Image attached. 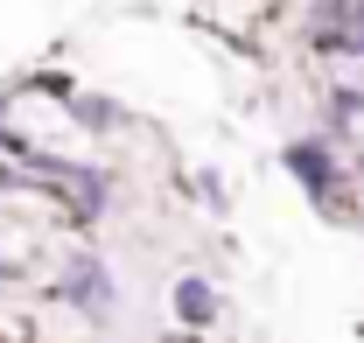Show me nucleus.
<instances>
[{
  "label": "nucleus",
  "instance_id": "f03ea898",
  "mask_svg": "<svg viewBox=\"0 0 364 343\" xmlns=\"http://www.w3.org/2000/svg\"><path fill=\"white\" fill-rule=\"evenodd\" d=\"M176 322L182 329H210V322H218V287H210L203 273H182L176 280Z\"/></svg>",
  "mask_w": 364,
  "mask_h": 343
},
{
  "label": "nucleus",
  "instance_id": "20e7f679",
  "mask_svg": "<svg viewBox=\"0 0 364 343\" xmlns=\"http://www.w3.org/2000/svg\"><path fill=\"white\" fill-rule=\"evenodd\" d=\"M0 280H21V266H14L7 253H0Z\"/></svg>",
  "mask_w": 364,
  "mask_h": 343
},
{
  "label": "nucleus",
  "instance_id": "f257e3e1",
  "mask_svg": "<svg viewBox=\"0 0 364 343\" xmlns=\"http://www.w3.org/2000/svg\"><path fill=\"white\" fill-rule=\"evenodd\" d=\"M287 169H294V182H301L329 217H350V189H343V169H336V147H329V140H294V147H287Z\"/></svg>",
  "mask_w": 364,
  "mask_h": 343
},
{
  "label": "nucleus",
  "instance_id": "7ed1b4c3",
  "mask_svg": "<svg viewBox=\"0 0 364 343\" xmlns=\"http://www.w3.org/2000/svg\"><path fill=\"white\" fill-rule=\"evenodd\" d=\"M358 112H364V91L358 85L329 91V127H358Z\"/></svg>",
  "mask_w": 364,
  "mask_h": 343
}]
</instances>
